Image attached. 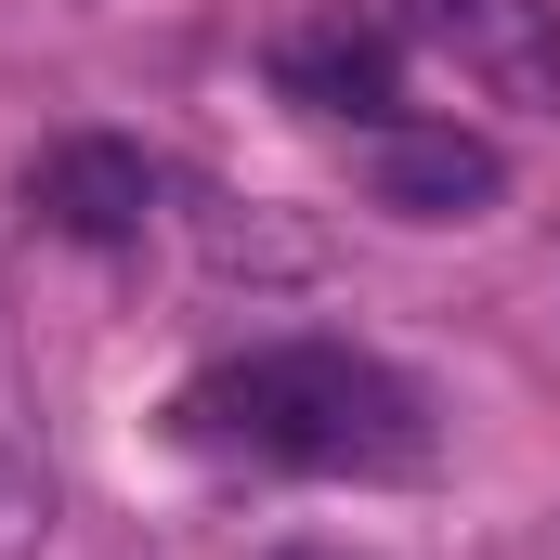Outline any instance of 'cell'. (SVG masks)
Returning a JSON list of instances; mask_svg holds the SVG:
<instances>
[{
	"label": "cell",
	"mask_w": 560,
	"mask_h": 560,
	"mask_svg": "<svg viewBox=\"0 0 560 560\" xmlns=\"http://www.w3.org/2000/svg\"><path fill=\"white\" fill-rule=\"evenodd\" d=\"M170 430L196 456H248V469H300V482H418L443 456L430 392L352 339H261L235 365H196L170 392Z\"/></svg>",
	"instance_id": "1"
},
{
	"label": "cell",
	"mask_w": 560,
	"mask_h": 560,
	"mask_svg": "<svg viewBox=\"0 0 560 560\" xmlns=\"http://www.w3.org/2000/svg\"><path fill=\"white\" fill-rule=\"evenodd\" d=\"M352 170H365V196H378L392 222H482V209L509 196V156L482 131H456V118H378Z\"/></svg>",
	"instance_id": "2"
},
{
	"label": "cell",
	"mask_w": 560,
	"mask_h": 560,
	"mask_svg": "<svg viewBox=\"0 0 560 560\" xmlns=\"http://www.w3.org/2000/svg\"><path fill=\"white\" fill-rule=\"evenodd\" d=\"M39 222L66 235V248H131L143 222H156V156L118 131H66L52 156H39Z\"/></svg>",
	"instance_id": "3"
},
{
	"label": "cell",
	"mask_w": 560,
	"mask_h": 560,
	"mask_svg": "<svg viewBox=\"0 0 560 560\" xmlns=\"http://www.w3.org/2000/svg\"><path fill=\"white\" fill-rule=\"evenodd\" d=\"M430 39H456V66L509 105H560V26L548 0H418Z\"/></svg>",
	"instance_id": "4"
},
{
	"label": "cell",
	"mask_w": 560,
	"mask_h": 560,
	"mask_svg": "<svg viewBox=\"0 0 560 560\" xmlns=\"http://www.w3.org/2000/svg\"><path fill=\"white\" fill-rule=\"evenodd\" d=\"M287 105H313V118H392V79H405V39L378 26V13H339V26H313V39H287L275 52Z\"/></svg>",
	"instance_id": "5"
},
{
	"label": "cell",
	"mask_w": 560,
	"mask_h": 560,
	"mask_svg": "<svg viewBox=\"0 0 560 560\" xmlns=\"http://www.w3.org/2000/svg\"><path fill=\"white\" fill-rule=\"evenodd\" d=\"M52 548V443H39V392L26 365L0 352V560Z\"/></svg>",
	"instance_id": "6"
},
{
	"label": "cell",
	"mask_w": 560,
	"mask_h": 560,
	"mask_svg": "<svg viewBox=\"0 0 560 560\" xmlns=\"http://www.w3.org/2000/svg\"><path fill=\"white\" fill-rule=\"evenodd\" d=\"M275 560H339V548H275Z\"/></svg>",
	"instance_id": "7"
}]
</instances>
